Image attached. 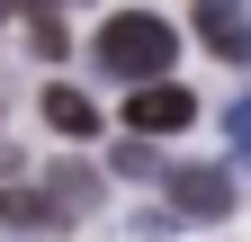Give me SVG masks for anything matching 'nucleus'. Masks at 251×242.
<instances>
[{
	"instance_id": "nucleus-1",
	"label": "nucleus",
	"mask_w": 251,
	"mask_h": 242,
	"mask_svg": "<svg viewBox=\"0 0 251 242\" xmlns=\"http://www.w3.org/2000/svg\"><path fill=\"white\" fill-rule=\"evenodd\" d=\"M171 45H179L171 18H152V9H117V18L99 27V45H90V54H99V72L152 90V81H162V63H171Z\"/></svg>"
},
{
	"instance_id": "nucleus-2",
	"label": "nucleus",
	"mask_w": 251,
	"mask_h": 242,
	"mask_svg": "<svg viewBox=\"0 0 251 242\" xmlns=\"http://www.w3.org/2000/svg\"><path fill=\"white\" fill-rule=\"evenodd\" d=\"M171 206H179V216H198V224L233 216V170H215V162H179V170H171Z\"/></svg>"
},
{
	"instance_id": "nucleus-3",
	"label": "nucleus",
	"mask_w": 251,
	"mask_h": 242,
	"mask_svg": "<svg viewBox=\"0 0 251 242\" xmlns=\"http://www.w3.org/2000/svg\"><path fill=\"white\" fill-rule=\"evenodd\" d=\"M188 117H198V99H188L179 81H152V90L126 99V126H135V135H179Z\"/></svg>"
},
{
	"instance_id": "nucleus-4",
	"label": "nucleus",
	"mask_w": 251,
	"mask_h": 242,
	"mask_svg": "<svg viewBox=\"0 0 251 242\" xmlns=\"http://www.w3.org/2000/svg\"><path fill=\"white\" fill-rule=\"evenodd\" d=\"M0 224H9V233H63L72 216H63L45 189H9V179H0Z\"/></svg>"
},
{
	"instance_id": "nucleus-5",
	"label": "nucleus",
	"mask_w": 251,
	"mask_h": 242,
	"mask_svg": "<svg viewBox=\"0 0 251 242\" xmlns=\"http://www.w3.org/2000/svg\"><path fill=\"white\" fill-rule=\"evenodd\" d=\"M45 197H54L63 216L81 224L90 206H99V170H90V162H54V170H45Z\"/></svg>"
},
{
	"instance_id": "nucleus-6",
	"label": "nucleus",
	"mask_w": 251,
	"mask_h": 242,
	"mask_svg": "<svg viewBox=\"0 0 251 242\" xmlns=\"http://www.w3.org/2000/svg\"><path fill=\"white\" fill-rule=\"evenodd\" d=\"M198 36L233 63V54H251V18H242V9H225V0H206V9H198Z\"/></svg>"
},
{
	"instance_id": "nucleus-7",
	"label": "nucleus",
	"mask_w": 251,
	"mask_h": 242,
	"mask_svg": "<svg viewBox=\"0 0 251 242\" xmlns=\"http://www.w3.org/2000/svg\"><path fill=\"white\" fill-rule=\"evenodd\" d=\"M45 126H54V135H99V108H90L72 81H54V90H45Z\"/></svg>"
},
{
	"instance_id": "nucleus-8",
	"label": "nucleus",
	"mask_w": 251,
	"mask_h": 242,
	"mask_svg": "<svg viewBox=\"0 0 251 242\" xmlns=\"http://www.w3.org/2000/svg\"><path fill=\"white\" fill-rule=\"evenodd\" d=\"M27 36H36V54L54 63V54H63V18H54V9H36V18H27Z\"/></svg>"
},
{
	"instance_id": "nucleus-9",
	"label": "nucleus",
	"mask_w": 251,
	"mask_h": 242,
	"mask_svg": "<svg viewBox=\"0 0 251 242\" xmlns=\"http://www.w3.org/2000/svg\"><path fill=\"white\" fill-rule=\"evenodd\" d=\"M117 170L126 179H152V144H117Z\"/></svg>"
},
{
	"instance_id": "nucleus-10",
	"label": "nucleus",
	"mask_w": 251,
	"mask_h": 242,
	"mask_svg": "<svg viewBox=\"0 0 251 242\" xmlns=\"http://www.w3.org/2000/svg\"><path fill=\"white\" fill-rule=\"evenodd\" d=\"M225 126H233V153H251V99H233V108H225Z\"/></svg>"
}]
</instances>
